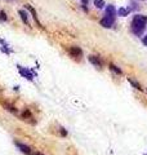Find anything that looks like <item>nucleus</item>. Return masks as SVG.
Here are the masks:
<instances>
[{
  "mask_svg": "<svg viewBox=\"0 0 147 155\" xmlns=\"http://www.w3.org/2000/svg\"><path fill=\"white\" fill-rule=\"evenodd\" d=\"M18 67H20V73H21V75H23V76L26 78V79H30V80H31L32 78H34V76H32V74L30 73L29 70H25V68H22L21 66H18Z\"/></svg>",
  "mask_w": 147,
  "mask_h": 155,
  "instance_id": "nucleus-7",
  "label": "nucleus"
},
{
  "mask_svg": "<svg viewBox=\"0 0 147 155\" xmlns=\"http://www.w3.org/2000/svg\"><path fill=\"white\" fill-rule=\"evenodd\" d=\"M18 13H20L21 18H22V21H23V23H25V25H27V26H30V22H29V14L26 13L25 10H20Z\"/></svg>",
  "mask_w": 147,
  "mask_h": 155,
  "instance_id": "nucleus-6",
  "label": "nucleus"
},
{
  "mask_svg": "<svg viewBox=\"0 0 147 155\" xmlns=\"http://www.w3.org/2000/svg\"><path fill=\"white\" fill-rule=\"evenodd\" d=\"M114 22H115V20H114V17H111V16H106L100 21L101 26H103V27H106V29L111 27V26L114 25Z\"/></svg>",
  "mask_w": 147,
  "mask_h": 155,
  "instance_id": "nucleus-2",
  "label": "nucleus"
},
{
  "mask_svg": "<svg viewBox=\"0 0 147 155\" xmlns=\"http://www.w3.org/2000/svg\"><path fill=\"white\" fill-rule=\"evenodd\" d=\"M88 59H89V62H91V64L94 65V66L102 67V61L100 59V57H95V56H89Z\"/></svg>",
  "mask_w": 147,
  "mask_h": 155,
  "instance_id": "nucleus-4",
  "label": "nucleus"
},
{
  "mask_svg": "<svg viewBox=\"0 0 147 155\" xmlns=\"http://www.w3.org/2000/svg\"><path fill=\"white\" fill-rule=\"evenodd\" d=\"M106 13H107V16H111V17L115 16V8H114V5H109L106 8Z\"/></svg>",
  "mask_w": 147,
  "mask_h": 155,
  "instance_id": "nucleus-9",
  "label": "nucleus"
},
{
  "mask_svg": "<svg viewBox=\"0 0 147 155\" xmlns=\"http://www.w3.org/2000/svg\"><path fill=\"white\" fill-rule=\"evenodd\" d=\"M26 8H27V9H29L30 12H31V14H32V17H34V20H35V21H36V22H38V25H39V26H40V27H43V26H41V23H40V22H39V20H38V16H36V12H35V9H34V8H32V7H31V5H29V4H27V5H26Z\"/></svg>",
  "mask_w": 147,
  "mask_h": 155,
  "instance_id": "nucleus-8",
  "label": "nucleus"
},
{
  "mask_svg": "<svg viewBox=\"0 0 147 155\" xmlns=\"http://www.w3.org/2000/svg\"><path fill=\"white\" fill-rule=\"evenodd\" d=\"M128 82L130 83V84L133 85V87L136 88V89H138V91H142V88H141V85L138 84V83L136 82V80H133V79H132V78H128Z\"/></svg>",
  "mask_w": 147,
  "mask_h": 155,
  "instance_id": "nucleus-10",
  "label": "nucleus"
},
{
  "mask_svg": "<svg viewBox=\"0 0 147 155\" xmlns=\"http://www.w3.org/2000/svg\"><path fill=\"white\" fill-rule=\"evenodd\" d=\"M110 68H111L112 71H115L116 74H119V75H121V74H123V71L120 70V68H119L118 66H115V65H110Z\"/></svg>",
  "mask_w": 147,
  "mask_h": 155,
  "instance_id": "nucleus-13",
  "label": "nucleus"
},
{
  "mask_svg": "<svg viewBox=\"0 0 147 155\" xmlns=\"http://www.w3.org/2000/svg\"><path fill=\"white\" fill-rule=\"evenodd\" d=\"M61 133H62V136H66V131H63V129H61Z\"/></svg>",
  "mask_w": 147,
  "mask_h": 155,
  "instance_id": "nucleus-17",
  "label": "nucleus"
},
{
  "mask_svg": "<svg viewBox=\"0 0 147 155\" xmlns=\"http://www.w3.org/2000/svg\"><path fill=\"white\" fill-rule=\"evenodd\" d=\"M142 43H143V45H146V47H147V35H146V36H143Z\"/></svg>",
  "mask_w": 147,
  "mask_h": 155,
  "instance_id": "nucleus-15",
  "label": "nucleus"
},
{
  "mask_svg": "<svg viewBox=\"0 0 147 155\" xmlns=\"http://www.w3.org/2000/svg\"><path fill=\"white\" fill-rule=\"evenodd\" d=\"M146 25H147V17L137 14V16H134L133 21H132V31L136 35H141L145 31Z\"/></svg>",
  "mask_w": 147,
  "mask_h": 155,
  "instance_id": "nucleus-1",
  "label": "nucleus"
},
{
  "mask_svg": "<svg viewBox=\"0 0 147 155\" xmlns=\"http://www.w3.org/2000/svg\"><path fill=\"white\" fill-rule=\"evenodd\" d=\"M68 53H70L72 57H79V56H82V49H80L79 47H72V48L68 49Z\"/></svg>",
  "mask_w": 147,
  "mask_h": 155,
  "instance_id": "nucleus-5",
  "label": "nucleus"
},
{
  "mask_svg": "<svg viewBox=\"0 0 147 155\" xmlns=\"http://www.w3.org/2000/svg\"><path fill=\"white\" fill-rule=\"evenodd\" d=\"M0 20H1V21H7V16H5L4 12H0Z\"/></svg>",
  "mask_w": 147,
  "mask_h": 155,
  "instance_id": "nucleus-14",
  "label": "nucleus"
},
{
  "mask_svg": "<svg viewBox=\"0 0 147 155\" xmlns=\"http://www.w3.org/2000/svg\"><path fill=\"white\" fill-rule=\"evenodd\" d=\"M14 144H16V146L20 149L21 151H22L23 154H26V155H31V154H32V153H31V149H30L27 145H25V144H21V142H17V141L14 142Z\"/></svg>",
  "mask_w": 147,
  "mask_h": 155,
  "instance_id": "nucleus-3",
  "label": "nucleus"
},
{
  "mask_svg": "<svg viewBox=\"0 0 147 155\" xmlns=\"http://www.w3.org/2000/svg\"><path fill=\"white\" fill-rule=\"evenodd\" d=\"M94 5H95V8L102 9V8L105 7V1H103V0H94Z\"/></svg>",
  "mask_w": 147,
  "mask_h": 155,
  "instance_id": "nucleus-12",
  "label": "nucleus"
},
{
  "mask_svg": "<svg viewBox=\"0 0 147 155\" xmlns=\"http://www.w3.org/2000/svg\"><path fill=\"white\" fill-rule=\"evenodd\" d=\"M31 155H44V154H41V153H39V151H36V153H32Z\"/></svg>",
  "mask_w": 147,
  "mask_h": 155,
  "instance_id": "nucleus-16",
  "label": "nucleus"
},
{
  "mask_svg": "<svg viewBox=\"0 0 147 155\" xmlns=\"http://www.w3.org/2000/svg\"><path fill=\"white\" fill-rule=\"evenodd\" d=\"M128 13H129V9H127V8H119V10H118V14L121 17L128 16Z\"/></svg>",
  "mask_w": 147,
  "mask_h": 155,
  "instance_id": "nucleus-11",
  "label": "nucleus"
}]
</instances>
